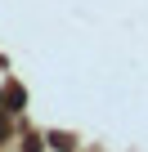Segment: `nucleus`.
<instances>
[{
	"label": "nucleus",
	"mask_w": 148,
	"mask_h": 152,
	"mask_svg": "<svg viewBox=\"0 0 148 152\" xmlns=\"http://www.w3.org/2000/svg\"><path fill=\"white\" fill-rule=\"evenodd\" d=\"M0 139H5V121H0Z\"/></svg>",
	"instance_id": "nucleus-1"
}]
</instances>
